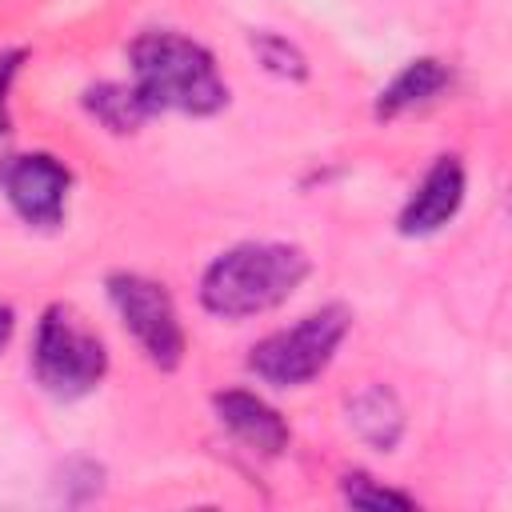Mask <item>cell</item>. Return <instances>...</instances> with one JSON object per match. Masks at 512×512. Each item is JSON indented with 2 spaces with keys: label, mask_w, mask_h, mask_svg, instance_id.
<instances>
[{
  "label": "cell",
  "mask_w": 512,
  "mask_h": 512,
  "mask_svg": "<svg viewBox=\"0 0 512 512\" xmlns=\"http://www.w3.org/2000/svg\"><path fill=\"white\" fill-rule=\"evenodd\" d=\"M12 328H16V312H12L8 304H0V352H4L8 340H12Z\"/></svg>",
  "instance_id": "15"
},
{
  "label": "cell",
  "mask_w": 512,
  "mask_h": 512,
  "mask_svg": "<svg viewBox=\"0 0 512 512\" xmlns=\"http://www.w3.org/2000/svg\"><path fill=\"white\" fill-rule=\"evenodd\" d=\"M84 104H88V112H92L104 128H112V132H132V128H140V120L148 116V112L140 108V100L132 96L128 84H96V88L84 92Z\"/></svg>",
  "instance_id": "11"
},
{
  "label": "cell",
  "mask_w": 512,
  "mask_h": 512,
  "mask_svg": "<svg viewBox=\"0 0 512 512\" xmlns=\"http://www.w3.org/2000/svg\"><path fill=\"white\" fill-rule=\"evenodd\" d=\"M344 500L352 504V508H412L416 500L412 496H404V492H392V488H380L372 476H364V472H352V476H344Z\"/></svg>",
  "instance_id": "12"
},
{
  "label": "cell",
  "mask_w": 512,
  "mask_h": 512,
  "mask_svg": "<svg viewBox=\"0 0 512 512\" xmlns=\"http://www.w3.org/2000/svg\"><path fill=\"white\" fill-rule=\"evenodd\" d=\"M252 48L260 52V60L276 72V76H284V80H304L308 76V64H304V56L284 40V36H272V32H260V36H252Z\"/></svg>",
  "instance_id": "13"
},
{
  "label": "cell",
  "mask_w": 512,
  "mask_h": 512,
  "mask_svg": "<svg viewBox=\"0 0 512 512\" xmlns=\"http://www.w3.org/2000/svg\"><path fill=\"white\" fill-rule=\"evenodd\" d=\"M132 60V96L152 112H188L212 116L228 104V84L212 60V52L180 32H140L128 44Z\"/></svg>",
  "instance_id": "1"
},
{
  "label": "cell",
  "mask_w": 512,
  "mask_h": 512,
  "mask_svg": "<svg viewBox=\"0 0 512 512\" xmlns=\"http://www.w3.org/2000/svg\"><path fill=\"white\" fill-rule=\"evenodd\" d=\"M448 80H452V72H448L440 60H432V56L412 60V64H404V68L380 88V96H376V116H380V120H392V116H400V112H408V108H416V104H428L436 92L448 88Z\"/></svg>",
  "instance_id": "10"
},
{
  "label": "cell",
  "mask_w": 512,
  "mask_h": 512,
  "mask_svg": "<svg viewBox=\"0 0 512 512\" xmlns=\"http://www.w3.org/2000/svg\"><path fill=\"white\" fill-rule=\"evenodd\" d=\"M72 172L52 152H16L0 160V192L28 228H56L68 208Z\"/></svg>",
  "instance_id": "6"
},
{
  "label": "cell",
  "mask_w": 512,
  "mask_h": 512,
  "mask_svg": "<svg viewBox=\"0 0 512 512\" xmlns=\"http://www.w3.org/2000/svg\"><path fill=\"white\" fill-rule=\"evenodd\" d=\"M348 424L376 452H392L396 440H400V432H404V408H400V400H396L392 388L368 384V388H360L348 400Z\"/></svg>",
  "instance_id": "9"
},
{
  "label": "cell",
  "mask_w": 512,
  "mask_h": 512,
  "mask_svg": "<svg viewBox=\"0 0 512 512\" xmlns=\"http://www.w3.org/2000/svg\"><path fill=\"white\" fill-rule=\"evenodd\" d=\"M212 408L220 416V424L248 448V452H260V456H280L288 448V424L284 416L264 404L256 392H244V388H228V392H216L212 396Z\"/></svg>",
  "instance_id": "8"
},
{
  "label": "cell",
  "mask_w": 512,
  "mask_h": 512,
  "mask_svg": "<svg viewBox=\"0 0 512 512\" xmlns=\"http://www.w3.org/2000/svg\"><path fill=\"white\" fill-rule=\"evenodd\" d=\"M32 372L36 384L56 400L88 396L108 372L104 340L84 324V316L68 304H48L36 324L32 344Z\"/></svg>",
  "instance_id": "3"
},
{
  "label": "cell",
  "mask_w": 512,
  "mask_h": 512,
  "mask_svg": "<svg viewBox=\"0 0 512 512\" xmlns=\"http://www.w3.org/2000/svg\"><path fill=\"white\" fill-rule=\"evenodd\" d=\"M108 300H112L120 324L128 328V336L140 344V352L156 368L172 372L184 360L188 340H184L176 304H172L164 284H156L140 272H112L108 276Z\"/></svg>",
  "instance_id": "5"
},
{
  "label": "cell",
  "mask_w": 512,
  "mask_h": 512,
  "mask_svg": "<svg viewBox=\"0 0 512 512\" xmlns=\"http://www.w3.org/2000/svg\"><path fill=\"white\" fill-rule=\"evenodd\" d=\"M308 256L296 244L248 240L220 252L200 276V304L212 316L244 320L284 304L308 276Z\"/></svg>",
  "instance_id": "2"
},
{
  "label": "cell",
  "mask_w": 512,
  "mask_h": 512,
  "mask_svg": "<svg viewBox=\"0 0 512 512\" xmlns=\"http://www.w3.org/2000/svg\"><path fill=\"white\" fill-rule=\"evenodd\" d=\"M460 204H464V164L460 156H440L408 196L396 228L400 236H432L460 212Z\"/></svg>",
  "instance_id": "7"
},
{
  "label": "cell",
  "mask_w": 512,
  "mask_h": 512,
  "mask_svg": "<svg viewBox=\"0 0 512 512\" xmlns=\"http://www.w3.org/2000/svg\"><path fill=\"white\" fill-rule=\"evenodd\" d=\"M348 328H352V312L344 304H324L300 316L292 328L256 340L248 352V372L272 388H300L332 364Z\"/></svg>",
  "instance_id": "4"
},
{
  "label": "cell",
  "mask_w": 512,
  "mask_h": 512,
  "mask_svg": "<svg viewBox=\"0 0 512 512\" xmlns=\"http://www.w3.org/2000/svg\"><path fill=\"white\" fill-rule=\"evenodd\" d=\"M20 60H24L20 48L16 52H0V136L8 132V88H12V76H16Z\"/></svg>",
  "instance_id": "14"
}]
</instances>
